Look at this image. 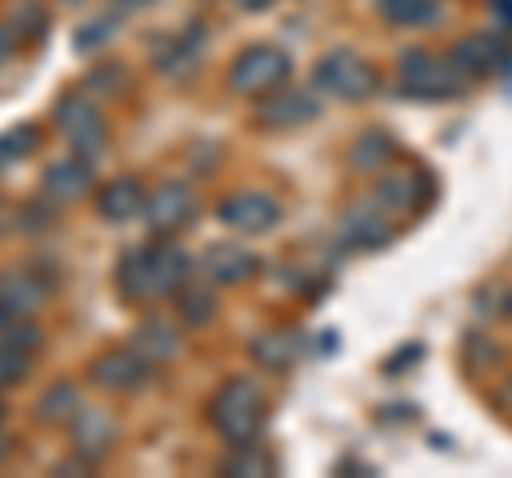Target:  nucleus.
I'll return each mask as SVG.
<instances>
[{"label":"nucleus","instance_id":"obj_13","mask_svg":"<svg viewBox=\"0 0 512 478\" xmlns=\"http://www.w3.org/2000/svg\"><path fill=\"white\" fill-rule=\"evenodd\" d=\"M350 248H359V252H372V248H384L393 239V222L384 210H376L372 201L367 205H355L346 218H342V231H338Z\"/></svg>","mask_w":512,"mask_h":478},{"label":"nucleus","instance_id":"obj_17","mask_svg":"<svg viewBox=\"0 0 512 478\" xmlns=\"http://www.w3.org/2000/svg\"><path fill=\"white\" fill-rule=\"evenodd\" d=\"M150 278H154V299L184 291V282L192 278V261L175 244H154L150 248Z\"/></svg>","mask_w":512,"mask_h":478},{"label":"nucleus","instance_id":"obj_18","mask_svg":"<svg viewBox=\"0 0 512 478\" xmlns=\"http://www.w3.org/2000/svg\"><path fill=\"white\" fill-rule=\"evenodd\" d=\"M146 188H141L133 175H124V180L116 184H107L103 193H99V214L107 222H128V218H137L141 210H146Z\"/></svg>","mask_w":512,"mask_h":478},{"label":"nucleus","instance_id":"obj_26","mask_svg":"<svg viewBox=\"0 0 512 478\" xmlns=\"http://www.w3.org/2000/svg\"><path fill=\"white\" fill-rule=\"evenodd\" d=\"M197 56H201V30H192V39L184 35V39L163 56V73H167V77H180V73H188L192 65H197Z\"/></svg>","mask_w":512,"mask_h":478},{"label":"nucleus","instance_id":"obj_7","mask_svg":"<svg viewBox=\"0 0 512 478\" xmlns=\"http://www.w3.org/2000/svg\"><path fill=\"white\" fill-rule=\"evenodd\" d=\"M218 222L244 235H261L278 222V201L269 193H235L218 205Z\"/></svg>","mask_w":512,"mask_h":478},{"label":"nucleus","instance_id":"obj_28","mask_svg":"<svg viewBox=\"0 0 512 478\" xmlns=\"http://www.w3.org/2000/svg\"><path fill=\"white\" fill-rule=\"evenodd\" d=\"M116 30H120V18H99V22L82 26V35H77V52H99L103 43L116 39Z\"/></svg>","mask_w":512,"mask_h":478},{"label":"nucleus","instance_id":"obj_22","mask_svg":"<svg viewBox=\"0 0 512 478\" xmlns=\"http://www.w3.org/2000/svg\"><path fill=\"white\" fill-rule=\"evenodd\" d=\"M350 163H355V171L363 175H376L393 163V141L384 137V133H363L359 137V146L350 150Z\"/></svg>","mask_w":512,"mask_h":478},{"label":"nucleus","instance_id":"obj_33","mask_svg":"<svg viewBox=\"0 0 512 478\" xmlns=\"http://www.w3.org/2000/svg\"><path fill=\"white\" fill-rule=\"evenodd\" d=\"M116 5H120V13H133V9H146L150 0H116Z\"/></svg>","mask_w":512,"mask_h":478},{"label":"nucleus","instance_id":"obj_32","mask_svg":"<svg viewBox=\"0 0 512 478\" xmlns=\"http://www.w3.org/2000/svg\"><path fill=\"white\" fill-rule=\"evenodd\" d=\"M9 325H13V316H9L5 308H0V346H5V342H9Z\"/></svg>","mask_w":512,"mask_h":478},{"label":"nucleus","instance_id":"obj_11","mask_svg":"<svg viewBox=\"0 0 512 478\" xmlns=\"http://www.w3.org/2000/svg\"><path fill=\"white\" fill-rule=\"evenodd\" d=\"M47 304V282L30 269H5L0 274V308L9 316H35Z\"/></svg>","mask_w":512,"mask_h":478},{"label":"nucleus","instance_id":"obj_9","mask_svg":"<svg viewBox=\"0 0 512 478\" xmlns=\"http://www.w3.org/2000/svg\"><path fill=\"white\" fill-rule=\"evenodd\" d=\"M192 188L188 184H180V180H167V184H158L154 193L146 197V222H150V231H158V235H167V231H175V227H184V222L192 218Z\"/></svg>","mask_w":512,"mask_h":478},{"label":"nucleus","instance_id":"obj_25","mask_svg":"<svg viewBox=\"0 0 512 478\" xmlns=\"http://www.w3.org/2000/svg\"><path fill=\"white\" fill-rule=\"evenodd\" d=\"M252 359L261 363V368H269V372L286 368V363H291V338H282V333H265V338L252 342Z\"/></svg>","mask_w":512,"mask_h":478},{"label":"nucleus","instance_id":"obj_30","mask_svg":"<svg viewBox=\"0 0 512 478\" xmlns=\"http://www.w3.org/2000/svg\"><path fill=\"white\" fill-rule=\"evenodd\" d=\"M26 368H30V355H22V350H13V346H0V389L22 380Z\"/></svg>","mask_w":512,"mask_h":478},{"label":"nucleus","instance_id":"obj_6","mask_svg":"<svg viewBox=\"0 0 512 478\" xmlns=\"http://www.w3.org/2000/svg\"><path fill=\"white\" fill-rule=\"evenodd\" d=\"M150 363L137 355V350H107V355H99L90 363V380L99 389H107V393H133V389H141L150 380Z\"/></svg>","mask_w":512,"mask_h":478},{"label":"nucleus","instance_id":"obj_23","mask_svg":"<svg viewBox=\"0 0 512 478\" xmlns=\"http://www.w3.org/2000/svg\"><path fill=\"white\" fill-rule=\"evenodd\" d=\"M77 410H82V389L64 380V385H56V389H47V393H43L39 419H43V423H69Z\"/></svg>","mask_w":512,"mask_h":478},{"label":"nucleus","instance_id":"obj_8","mask_svg":"<svg viewBox=\"0 0 512 478\" xmlns=\"http://www.w3.org/2000/svg\"><path fill=\"white\" fill-rule=\"evenodd\" d=\"M69 427H73V453L86 461H99L107 449H111V440H116V419H111V410H103V406H86L82 402V410L69 419Z\"/></svg>","mask_w":512,"mask_h":478},{"label":"nucleus","instance_id":"obj_35","mask_svg":"<svg viewBox=\"0 0 512 478\" xmlns=\"http://www.w3.org/2000/svg\"><path fill=\"white\" fill-rule=\"evenodd\" d=\"M239 9H265V5H274V0H235Z\"/></svg>","mask_w":512,"mask_h":478},{"label":"nucleus","instance_id":"obj_1","mask_svg":"<svg viewBox=\"0 0 512 478\" xmlns=\"http://www.w3.org/2000/svg\"><path fill=\"white\" fill-rule=\"evenodd\" d=\"M261 410H265V393L256 389V380L235 376L214 393L210 419L218 427V436L235 449V444H252L256 427H261Z\"/></svg>","mask_w":512,"mask_h":478},{"label":"nucleus","instance_id":"obj_21","mask_svg":"<svg viewBox=\"0 0 512 478\" xmlns=\"http://www.w3.org/2000/svg\"><path fill=\"white\" fill-rule=\"evenodd\" d=\"M376 9L393 26H436L444 18V9L436 0H376Z\"/></svg>","mask_w":512,"mask_h":478},{"label":"nucleus","instance_id":"obj_15","mask_svg":"<svg viewBox=\"0 0 512 478\" xmlns=\"http://www.w3.org/2000/svg\"><path fill=\"white\" fill-rule=\"evenodd\" d=\"M453 65L466 77H487L508 65V52H504L500 35H470L453 47Z\"/></svg>","mask_w":512,"mask_h":478},{"label":"nucleus","instance_id":"obj_20","mask_svg":"<svg viewBox=\"0 0 512 478\" xmlns=\"http://www.w3.org/2000/svg\"><path fill=\"white\" fill-rule=\"evenodd\" d=\"M116 286L128 299H154V278H150V248H133L116 269Z\"/></svg>","mask_w":512,"mask_h":478},{"label":"nucleus","instance_id":"obj_34","mask_svg":"<svg viewBox=\"0 0 512 478\" xmlns=\"http://www.w3.org/2000/svg\"><path fill=\"white\" fill-rule=\"evenodd\" d=\"M13 52V35H9V30H0V60H5Z\"/></svg>","mask_w":512,"mask_h":478},{"label":"nucleus","instance_id":"obj_3","mask_svg":"<svg viewBox=\"0 0 512 478\" xmlns=\"http://www.w3.org/2000/svg\"><path fill=\"white\" fill-rule=\"evenodd\" d=\"M466 86V73H461L453 60H440L431 52H406L402 56V90L410 99H453Z\"/></svg>","mask_w":512,"mask_h":478},{"label":"nucleus","instance_id":"obj_24","mask_svg":"<svg viewBox=\"0 0 512 478\" xmlns=\"http://www.w3.org/2000/svg\"><path fill=\"white\" fill-rule=\"evenodd\" d=\"M222 470L235 478H252V474H274V461L265 453H256V444H235V453L222 461Z\"/></svg>","mask_w":512,"mask_h":478},{"label":"nucleus","instance_id":"obj_5","mask_svg":"<svg viewBox=\"0 0 512 478\" xmlns=\"http://www.w3.org/2000/svg\"><path fill=\"white\" fill-rule=\"evenodd\" d=\"M316 90H325V94H338V99L359 103V99H367V94L376 90V73L367 69L355 52H346V47H338V52H329V56L316 65Z\"/></svg>","mask_w":512,"mask_h":478},{"label":"nucleus","instance_id":"obj_10","mask_svg":"<svg viewBox=\"0 0 512 478\" xmlns=\"http://www.w3.org/2000/svg\"><path fill=\"white\" fill-rule=\"evenodd\" d=\"M316 116V99L308 90H269L256 103V124L265 129H295V124Z\"/></svg>","mask_w":512,"mask_h":478},{"label":"nucleus","instance_id":"obj_31","mask_svg":"<svg viewBox=\"0 0 512 478\" xmlns=\"http://www.w3.org/2000/svg\"><path fill=\"white\" fill-rule=\"evenodd\" d=\"M491 13H495V22H500V30L512 35V0H491Z\"/></svg>","mask_w":512,"mask_h":478},{"label":"nucleus","instance_id":"obj_4","mask_svg":"<svg viewBox=\"0 0 512 478\" xmlns=\"http://www.w3.org/2000/svg\"><path fill=\"white\" fill-rule=\"evenodd\" d=\"M56 133L69 141V146L90 158V154H99L103 150V141H107V120H103V111L94 107V99L86 94V99H64L56 107Z\"/></svg>","mask_w":512,"mask_h":478},{"label":"nucleus","instance_id":"obj_29","mask_svg":"<svg viewBox=\"0 0 512 478\" xmlns=\"http://www.w3.org/2000/svg\"><path fill=\"white\" fill-rule=\"evenodd\" d=\"M35 146H39V137H35V129H30V124H26V129L5 133V137H0V171H5L9 158H26Z\"/></svg>","mask_w":512,"mask_h":478},{"label":"nucleus","instance_id":"obj_16","mask_svg":"<svg viewBox=\"0 0 512 478\" xmlns=\"http://www.w3.org/2000/svg\"><path fill=\"white\" fill-rule=\"evenodd\" d=\"M372 205L384 214H414L423 205V180L414 171H389L380 175L376 193H372Z\"/></svg>","mask_w":512,"mask_h":478},{"label":"nucleus","instance_id":"obj_27","mask_svg":"<svg viewBox=\"0 0 512 478\" xmlns=\"http://www.w3.org/2000/svg\"><path fill=\"white\" fill-rule=\"evenodd\" d=\"M180 316L188 325H205L214 316V291H192L188 286V291L180 295Z\"/></svg>","mask_w":512,"mask_h":478},{"label":"nucleus","instance_id":"obj_19","mask_svg":"<svg viewBox=\"0 0 512 478\" xmlns=\"http://www.w3.org/2000/svg\"><path fill=\"white\" fill-rule=\"evenodd\" d=\"M201 269H205V278L210 282H222V286H235V282H244L252 269H256V261L248 257L239 244H214L210 252H205V261H201Z\"/></svg>","mask_w":512,"mask_h":478},{"label":"nucleus","instance_id":"obj_14","mask_svg":"<svg viewBox=\"0 0 512 478\" xmlns=\"http://www.w3.org/2000/svg\"><path fill=\"white\" fill-rule=\"evenodd\" d=\"M90 180V158H64V163H52L43 171V197L47 205H73L77 197H86Z\"/></svg>","mask_w":512,"mask_h":478},{"label":"nucleus","instance_id":"obj_2","mask_svg":"<svg viewBox=\"0 0 512 478\" xmlns=\"http://www.w3.org/2000/svg\"><path fill=\"white\" fill-rule=\"evenodd\" d=\"M286 77H291V56H286L282 47L256 43V47H248V52L235 56V65L227 73V86L235 94H252V99H261V94L278 90Z\"/></svg>","mask_w":512,"mask_h":478},{"label":"nucleus","instance_id":"obj_12","mask_svg":"<svg viewBox=\"0 0 512 478\" xmlns=\"http://www.w3.org/2000/svg\"><path fill=\"white\" fill-rule=\"evenodd\" d=\"M180 346H184L180 342V329H175L171 321H163V316H154V321H141L133 329V338H128V350H137V355L146 359L154 372L180 355Z\"/></svg>","mask_w":512,"mask_h":478}]
</instances>
